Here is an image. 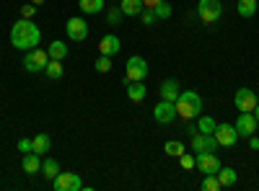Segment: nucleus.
<instances>
[{
	"mask_svg": "<svg viewBox=\"0 0 259 191\" xmlns=\"http://www.w3.org/2000/svg\"><path fill=\"white\" fill-rule=\"evenodd\" d=\"M39 39H41V31L39 26L34 24L31 18H18L16 24L11 26V44L16 49H34L39 44Z\"/></svg>",
	"mask_w": 259,
	"mask_h": 191,
	"instance_id": "f257e3e1",
	"label": "nucleus"
},
{
	"mask_svg": "<svg viewBox=\"0 0 259 191\" xmlns=\"http://www.w3.org/2000/svg\"><path fill=\"white\" fill-rule=\"evenodd\" d=\"M174 106H177V114L182 119L192 121V119H197L200 111H202V98H200L197 91H182L179 98L174 101Z\"/></svg>",
	"mask_w": 259,
	"mask_h": 191,
	"instance_id": "f03ea898",
	"label": "nucleus"
},
{
	"mask_svg": "<svg viewBox=\"0 0 259 191\" xmlns=\"http://www.w3.org/2000/svg\"><path fill=\"white\" fill-rule=\"evenodd\" d=\"M197 16H200V21H205V24H215V21H221V16H223V3L221 0H200Z\"/></svg>",
	"mask_w": 259,
	"mask_h": 191,
	"instance_id": "7ed1b4c3",
	"label": "nucleus"
},
{
	"mask_svg": "<svg viewBox=\"0 0 259 191\" xmlns=\"http://www.w3.org/2000/svg\"><path fill=\"white\" fill-rule=\"evenodd\" d=\"M124 86L127 83H133V80H145V75H148V62L140 57V54H133L127 59V65H124Z\"/></svg>",
	"mask_w": 259,
	"mask_h": 191,
	"instance_id": "20e7f679",
	"label": "nucleus"
},
{
	"mask_svg": "<svg viewBox=\"0 0 259 191\" xmlns=\"http://www.w3.org/2000/svg\"><path fill=\"white\" fill-rule=\"evenodd\" d=\"M47 62H50V54L45 49H36L34 47L24 57V68H26V73H41V70L47 68Z\"/></svg>",
	"mask_w": 259,
	"mask_h": 191,
	"instance_id": "39448f33",
	"label": "nucleus"
},
{
	"mask_svg": "<svg viewBox=\"0 0 259 191\" xmlns=\"http://www.w3.org/2000/svg\"><path fill=\"white\" fill-rule=\"evenodd\" d=\"M52 186L57 188V191H80L83 188V181H80V176L78 173H70V171H60L55 178H52Z\"/></svg>",
	"mask_w": 259,
	"mask_h": 191,
	"instance_id": "423d86ee",
	"label": "nucleus"
},
{
	"mask_svg": "<svg viewBox=\"0 0 259 191\" xmlns=\"http://www.w3.org/2000/svg\"><path fill=\"white\" fill-rule=\"evenodd\" d=\"M192 137V150L194 153H215L218 150V140H215V135H205V132H194L189 135Z\"/></svg>",
	"mask_w": 259,
	"mask_h": 191,
	"instance_id": "0eeeda50",
	"label": "nucleus"
},
{
	"mask_svg": "<svg viewBox=\"0 0 259 191\" xmlns=\"http://www.w3.org/2000/svg\"><path fill=\"white\" fill-rule=\"evenodd\" d=\"M221 158L215 153H197L194 155V168H200V171L207 176V173H218L221 171Z\"/></svg>",
	"mask_w": 259,
	"mask_h": 191,
	"instance_id": "6e6552de",
	"label": "nucleus"
},
{
	"mask_svg": "<svg viewBox=\"0 0 259 191\" xmlns=\"http://www.w3.org/2000/svg\"><path fill=\"white\" fill-rule=\"evenodd\" d=\"M233 126H236V132H239V137H251V135H256L259 121H256L254 111H241Z\"/></svg>",
	"mask_w": 259,
	"mask_h": 191,
	"instance_id": "1a4fd4ad",
	"label": "nucleus"
},
{
	"mask_svg": "<svg viewBox=\"0 0 259 191\" xmlns=\"http://www.w3.org/2000/svg\"><path fill=\"white\" fill-rule=\"evenodd\" d=\"M65 31H68L70 41H83L89 36V24H85V18L73 16V18H68V24H65Z\"/></svg>",
	"mask_w": 259,
	"mask_h": 191,
	"instance_id": "9d476101",
	"label": "nucleus"
},
{
	"mask_svg": "<svg viewBox=\"0 0 259 191\" xmlns=\"http://www.w3.org/2000/svg\"><path fill=\"white\" fill-rule=\"evenodd\" d=\"M215 140H218L221 147H233L239 142V132H236L233 124H218L215 126Z\"/></svg>",
	"mask_w": 259,
	"mask_h": 191,
	"instance_id": "9b49d317",
	"label": "nucleus"
},
{
	"mask_svg": "<svg viewBox=\"0 0 259 191\" xmlns=\"http://www.w3.org/2000/svg\"><path fill=\"white\" fill-rule=\"evenodd\" d=\"M179 114H177V106L171 103V101H163L161 98V103H156V109H153V119L158 121V124H171Z\"/></svg>",
	"mask_w": 259,
	"mask_h": 191,
	"instance_id": "f8f14e48",
	"label": "nucleus"
},
{
	"mask_svg": "<svg viewBox=\"0 0 259 191\" xmlns=\"http://www.w3.org/2000/svg\"><path fill=\"white\" fill-rule=\"evenodd\" d=\"M256 101H259V96L254 91H249V88H239L236 96H233V103H236V109H239V111H254Z\"/></svg>",
	"mask_w": 259,
	"mask_h": 191,
	"instance_id": "ddd939ff",
	"label": "nucleus"
},
{
	"mask_svg": "<svg viewBox=\"0 0 259 191\" xmlns=\"http://www.w3.org/2000/svg\"><path fill=\"white\" fill-rule=\"evenodd\" d=\"M119 49H122V41H119L117 34H104V36H101V41H99V52H101V54L114 57Z\"/></svg>",
	"mask_w": 259,
	"mask_h": 191,
	"instance_id": "4468645a",
	"label": "nucleus"
},
{
	"mask_svg": "<svg viewBox=\"0 0 259 191\" xmlns=\"http://www.w3.org/2000/svg\"><path fill=\"white\" fill-rule=\"evenodd\" d=\"M158 93H161L163 101H171V103H174V101L179 98L182 91H179V83H177L174 78H166V80L161 83V91H158Z\"/></svg>",
	"mask_w": 259,
	"mask_h": 191,
	"instance_id": "2eb2a0df",
	"label": "nucleus"
},
{
	"mask_svg": "<svg viewBox=\"0 0 259 191\" xmlns=\"http://www.w3.org/2000/svg\"><path fill=\"white\" fill-rule=\"evenodd\" d=\"M21 168H24V173H26V176L39 173V171H41V155H36L34 150H31V153H26V155H24V160H21Z\"/></svg>",
	"mask_w": 259,
	"mask_h": 191,
	"instance_id": "dca6fc26",
	"label": "nucleus"
},
{
	"mask_svg": "<svg viewBox=\"0 0 259 191\" xmlns=\"http://www.w3.org/2000/svg\"><path fill=\"white\" fill-rule=\"evenodd\" d=\"M148 88L143 86V80H133V83H127V98L133 101V103H140L145 98Z\"/></svg>",
	"mask_w": 259,
	"mask_h": 191,
	"instance_id": "f3484780",
	"label": "nucleus"
},
{
	"mask_svg": "<svg viewBox=\"0 0 259 191\" xmlns=\"http://www.w3.org/2000/svg\"><path fill=\"white\" fill-rule=\"evenodd\" d=\"M47 54H50V59H65L68 57V44H65V41H60V39H55L52 44L47 47Z\"/></svg>",
	"mask_w": 259,
	"mask_h": 191,
	"instance_id": "a211bd4d",
	"label": "nucleus"
},
{
	"mask_svg": "<svg viewBox=\"0 0 259 191\" xmlns=\"http://www.w3.org/2000/svg\"><path fill=\"white\" fill-rule=\"evenodd\" d=\"M78 6H80L83 13H89V16H96V13H101L106 8L104 0H78Z\"/></svg>",
	"mask_w": 259,
	"mask_h": 191,
	"instance_id": "6ab92c4d",
	"label": "nucleus"
},
{
	"mask_svg": "<svg viewBox=\"0 0 259 191\" xmlns=\"http://www.w3.org/2000/svg\"><path fill=\"white\" fill-rule=\"evenodd\" d=\"M215 176H218V181H221L223 188H228V186H233L236 181H239V173H236L233 168H223V165H221V171L215 173Z\"/></svg>",
	"mask_w": 259,
	"mask_h": 191,
	"instance_id": "aec40b11",
	"label": "nucleus"
},
{
	"mask_svg": "<svg viewBox=\"0 0 259 191\" xmlns=\"http://www.w3.org/2000/svg\"><path fill=\"white\" fill-rule=\"evenodd\" d=\"M119 8L124 16H140L145 6H143V0H119Z\"/></svg>",
	"mask_w": 259,
	"mask_h": 191,
	"instance_id": "412c9836",
	"label": "nucleus"
},
{
	"mask_svg": "<svg viewBox=\"0 0 259 191\" xmlns=\"http://www.w3.org/2000/svg\"><path fill=\"white\" fill-rule=\"evenodd\" d=\"M256 8H259L256 0H239V3H236V11H239V16H244V18H251L256 13Z\"/></svg>",
	"mask_w": 259,
	"mask_h": 191,
	"instance_id": "4be33fe9",
	"label": "nucleus"
},
{
	"mask_svg": "<svg viewBox=\"0 0 259 191\" xmlns=\"http://www.w3.org/2000/svg\"><path fill=\"white\" fill-rule=\"evenodd\" d=\"M50 145H52V140H50V135H36L34 137V153L36 155H45V153H50Z\"/></svg>",
	"mask_w": 259,
	"mask_h": 191,
	"instance_id": "5701e85b",
	"label": "nucleus"
},
{
	"mask_svg": "<svg viewBox=\"0 0 259 191\" xmlns=\"http://www.w3.org/2000/svg\"><path fill=\"white\" fill-rule=\"evenodd\" d=\"M215 126H218V121H215L212 116H197V132H205V135H215Z\"/></svg>",
	"mask_w": 259,
	"mask_h": 191,
	"instance_id": "b1692460",
	"label": "nucleus"
},
{
	"mask_svg": "<svg viewBox=\"0 0 259 191\" xmlns=\"http://www.w3.org/2000/svg\"><path fill=\"white\" fill-rule=\"evenodd\" d=\"M41 173H45L50 181L60 173V163L55 160V158H47V160H41Z\"/></svg>",
	"mask_w": 259,
	"mask_h": 191,
	"instance_id": "393cba45",
	"label": "nucleus"
},
{
	"mask_svg": "<svg viewBox=\"0 0 259 191\" xmlns=\"http://www.w3.org/2000/svg\"><path fill=\"white\" fill-rule=\"evenodd\" d=\"M163 150H166V155H171V158H179L182 153H187V147H184V142H179V140H168V142L163 145Z\"/></svg>",
	"mask_w": 259,
	"mask_h": 191,
	"instance_id": "a878e982",
	"label": "nucleus"
},
{
	"mask_svg": "<svg viewBox=\"0 0 259 191\" xmlns=\"http://www.w3.org/2000/svg\"><path fill=\"white\" fill-rule=\"evenodd\" d=\"M45 73H47V78L60 80V78H62V62H60V59H50L47 68H45Z\"/></svg>",
	"mask_w": 259,
	"mask_h": 191,
	"instance_id": "bb28decb",
	"label": "nucleus"
},
{
	"mask_svg": "<svg viewBox=\"0 0 259 191\" xmlns=\"http://www.w3.org/2000/svg\"><path fill=\"white\" fill-rule=\"evenodd\" d=\"M122 18H124L122 8H109V11H106V24H109V26H119Z\"/></svg>",
	"mask_w": 259,
	"mask_h": 191,
	"instance_id": "cd10ccee",
	"label": "nucleus"
},
{
	"mask_svg": "<svg viewBox=\"0 0 259 191\" xmlns=\"http://www.w3.org/2000/svg\"><path fill=\"white\" fill-rule=\"evenodd\" d=\"M202 188L205 191H221L223 186H221V181H218V176H215V173H207L205 181H202Z\"/></svg>",
	"mask_w": 259,
	"mask_h": 191,
	"instance_id": "c85d7f7f",
	"label": "nucleus"
},
{
	"mask_svg": "<svg viewBox=\"0 0 259 191\" xmlns=\"http://www.w3.org/2000/svg\"><path fill=\"white\" fill-rule=\"evenodd\" d=\"M94 68H96V73H109V70H112V57L99 54V59L94 62Z\"/></svg>",
	"mask_w": 259,
	"mask_h": 191,
	"instance_id": "c756f323",
	"label": "nucleus"
},
{
	"mask_svg": "<svg viewBox=\"0 0 259 191\" xmlns=\"http://www.w3.org/2000/svg\"><path fill=\"white\" fill-rule=\"evenodd\" d=\"M153 11H156V18H171V11H174V8H171V3L161 0V3H158Z\"/></svg>",
	"mask_w": 259,
	"mask_h": 191,
	"instance_id": "7c9ffc66",
	"label": "nucleus"
},
{
	"mask_svg": "<svg viewBox=\"0 0 259 191\" xmlns=\"http://www.w3.org/2000/svg\"><path fill=\"white\" fill-rule=\"evenodd\" d=\"M140 21H143L145 26H153L156 21H158V18H156V11H153V8H143V11H140Z\"/></svg>",
	"mask_w": 259,
	"mask_h": 191,
	"instance_id": "2f4dec72",
	"label": "nucleus"
},
{
	"mask_svg": "<svg viewBox=\"0 0 259 191\" xmlns=\"http://www.w3.org/2000/svg\"><path fill=\"white\" fill-rule=\"evenodd\" d=\"M179 163H182V168H184V171H192V168H194V155H189V153H182V155H179Z\"/></svg>",
	"mask_w": 259,
	"mask_h": 191,
	"instance_id": "473e14b6",
	"label": "nucleus"
},
{
	"mask_svg": "<svg viewBox=\"0 0 259 191\" xmlns=\"http://www.w3.org/2000/svg\"><path fill=\"white\" fill-rule=\"evenodd\" d=\"M18 150L24 153V155H26V153H31V150H34V140H29V137H21V140H18Z\"/></svg>",
	"mask_w": 259,
	"mask_h": 191,
	"instance_id": "72a5a7b5",
	"label": "nucleus"
},
{
	"mask_svg": "<svg viewBox=\"0 0 259 191\" xmlns=\"http://www.w3.org/2000/svg\"><path fill=\"white\" fill-rule=\"evenodd\" d=\"M34 13H36V6L34 3H26L24 8H21V18H34Z\"/></svg>",
	"mask_w": 259,
	"mask_h": 191,
	"instance_id": "f704fd0d",
	"label": "nucleus"
},
{
	"mask_svg": "<svg viewBox=\"0 0 259 191\" xmlns=\"http://www.w3.org/2000/svg\"><path fill=\"white\" fill-rule=\"evenodd\" d=\"M249 140V147H251V150H259V137L256 135H251V137H246Z\"/></svg>",
	"mask_w": 259,
	"mask_h": 191,
	"instance_id": "c9c22d12",
	"label": "nucleus"
},
{
	"mask_svg": "<svg viewBox=\"0 0 259 191\" xmlns=\"http://www.w3.org/2000/svg\"><path fill=\"white\" fill-rule=\"evenodd\" d=\"M158 3H161V0H143V6H145V8H156Z\"/></svg>",
	"mask_w": 259,
	"mask_h": 191,
	"instance_id": "e433bc0d",
	"label": "nucleus"
},
{
	"mask_svg": "<svg viewBox=\"0 0 259 191\" xmlns=\"http://www.w3.org/2000/svg\"><path fill=\"white\" fill-rule=\"evenodd\" d=\"M254 116H256V121H259V101H256V106H254Z\"/></svg>",
	"mask_w": 259,
	"mask_h": 191,
	"instance_id": "4c0bfd02",
	"label": "nucleus"
},
{
	"mask_svg": "<svg viewBox=\"0 0 259 191\" xmlns=\"http://www.w3.org/2000/svg\"><path fill=\"white\" fill-rule=\"evenodd\" d=\"M29 3H34V6H41V3H45V0H29Z\"/></svg>",
	"mask_w": 259,
	"mask_h": 191,
	"instance_id": "58836bf2",
	"label": "nucleus"
},
{
	"mask_svg": "<svg viewBox=\"0 0 259 191\" xmlns=\"http://www.w3.org/2000/svg\"><path fill=\"white\" fill-rule=\"evenodd\" d=\"M256 3H259V0H256Z\"/></svg>",
	"mask_w": 259,
	"mask_h": 191,
	"instance_id": "ea45409f",
	"label": "nucleus"
},
{
	"mask_svg": "<svg viewBox=\"0 0 259 191\" xmlns=\"http://www.w3.org/2000/svg\"><path fill=\"white\" fill-rule=\"evenodd\" d=\"M256 137H259V135H256Z\"/></svg>",
	"mask_w": 259,
	"mask_h": 191,
	"instance_id": "a19ab883",
	"label": "nucleus"
}]
</instances>
